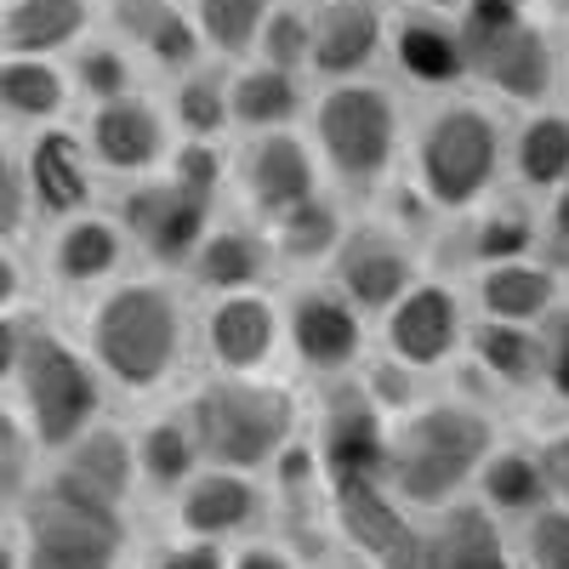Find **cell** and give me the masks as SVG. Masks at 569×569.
I'll list each match as a JSON object with an SVG mask.
<instances>
[{
    "label": "cell",
    "mask_w": 569,
    "mask_h": 569,
    "mask_svg": "<svg viewBox=\"0 0 569 569\" xmlns=\"http://www.w3.org/2000/svg\"><path fill=\"white\" fill-rule=\"evenodd\" d=\"M74 337L86 342L114 405L149 410L177 399L194 376V297L171 268L137 262L74 313Z\"/></svg>",
    "instance_id": "6da1fadb"
},
{
    "label": "cell",
    "mask_w": 569,
    "mask_h": 569,
    "mask_svg": "<svg viewBox=\"0 0 569 569\" xmlns=\"http://www.w3.org/2000/svg\"><path fill=\"white\" fill-rule=\"evenodd\" d=\"M507 120L512 114L479 98L472 86L445 91V98H421L405 131L399 182L439 222L485 206L507 188Z\"/></svg>",
    "instance_id": "7a4b0ae2"
},
{
    "label": "cell",
    "mask_w": 569,
    "mask_h": 569,
    "mask_svg": "<svg viewBox=\"0 0 569 569\" xmlns=\"http://www.w3.org/2000/svg\"><path fill=\"white\" fill-rule=\"evenodd\" d=\"M501 427H507V410L439 382L416 410L388 421L382 479L405 507L439 512L472 490V472H479L485 450L501 439Z\"/></svg>",
    "instance_id": "3957f363"
},
{
    "label": "cell",
    "mask_w": 569,
    "mask_h": 569,
    "mask_svg": "<svg viewBox=\"0 0 569 569\" xmlns=\"http://www.w3.org/2000/svg\"><path fill=\"white\" fill-rule=\"evenodd\" d=\"M302 131L325 166V182L348 206H370L405 166V131H410V98L388 74L359 80H325L313 86Z\"/></svg>",
    "instance_id": "277c9868"
},
{
    "label": "cell",
    "mask_w": 569,
    "mask_h": 569,
    "mask_svg": "<svg viewBox=\"0 0 569 569\" xmlns=\"http://www.w3.org/2000/svg\"><path fill=\"white\" fill-rule=\"evenodd\" d=\"M7 536L18 569H131L137 547L131 507L69 479L58 461H46L29 496L7 507Z\"/></svg>",
    "instance_id": "5b68a950"
},
{
    "label": "cell",
    "mask_w": 569,
    "mask_h": 569,
    "mask_svg": "<svg viewBox=\"0 0 569 569\" xmlns=\"http://www.w3.org/2000/svg\"><path fill=\"white\" fill-rule=\"evenodd\" d=\"M177 405L194 427L200 461L217 467H240V472H262L273 467V456L302 433V382L297 376H217L200 370L177 388Z\"/></svg>",
    "instance_id": "8992f818"
},
{
    "label": "cell",
    "mask_w": 569,
    "mask_h": 569,
    "mask_svg": "<svg viewBox=\"0 0 569 569\" xmlns=\"http://www.w3.org/2000/svg\"><path fill=\"white\" fill-rule=\"evenodd\" d=\"M7 393L23 410V421L34 427L46 461H52L58 450H69L98 416L114 410L86 342L74 337V325L52 319V308H34L23 353H18V376H12Z\"/></svg>",
    "instance_id": "52a82bcc"
},
{
    "label": "cell",
    "mask_w": 569,
    "mask_h": 569,
    "mask_svg": "<svg viewBox=\"0 0 569 569\" xmlns=\"http://www.w3.org/2000/svg\"><path fill=\"white\" fill-rule=\"evenodd\" d=\"M279 313H284V365H291L297 382L353 376L376 342V319L359 313L325 273L279 279Z\"/></svg>",
    "instance_id": "ba28073f"
},
{
    "label": "cell",
    "mask_w": 569,
    "mask_h": 569,
    "mask_svg": "<svg viewBox=\"0 0 569 569\" xmlns=\"http://www.w3.org/2000/svg\"><path fill=\"white\" fill-rule=\"evenodd\" d=\"M421 273H427V240L382 206H353L337 251L325 262V279L370 319H382Z\"/></svg>",
    "instance_id": "9c48e42d"
},
{
    "label": "cell",
    "mask_w": 569,
    "mask_h": 569,
    "mask_svg": "<svg viewBox=\"0 0 569 569\" xmlns=\"http://www.w3.org/2000/svg\"><path fill=\"white\" fill-rule=\"evenodd\" d=\"M222 194H206V188L182 182L177 171H149V177H131L109 188V211L120 217L126 240L137 251V262L149 268H182V257L194 251V240L211 228V217L222 211Z\"/></svg>",
    "instance_id": "30bf717a"
},
{
    "label": "cell",
    "mask_w": 569,
    "mask_h": 569,
    "mask_svg": "<svg viewBox=\"0 0 569 569\" xmlns=\"http://www.w3.org/2000/svg\"><path fill=\"white\" fill-rule=\"evenodd\" d=\"M563 52L569 46L558 40V23L536 7L530 18L507 23L501 34L467 46V86L490 98L507 114H525L541 103H558L563 91Z\"/></svg>",
    "instance_id": "8fae6325"
},
{
    "label": "cell",
    "mask_w": 569,
    "mask_h": 569,
    "mask_svg": "<svg viewBox=\"0 0 569 569\" xmlns=\"http://www.w3.org/2000/svg\"><path fill=\"white\" fill-rule=\"evenodd\" d=\"M29 268H34L46 297L80 308L86 297H98L103 284H114L126 268H137V251L126 240L120 217L103 200V206H86V211L40 222V240H34V262Z\"/></svg>",
    "instance_id": "7c38bea8"
},
{
    "label": "cell",
    "mask_w": 569,
    "mask_h": 569,
    "mask_svg": "<svg viewBox=\"0 0 569 569\" xmlns=\"http://www.w3.org/2000/svg\"><path fill=\"white\" fill-rule=\"evenodd\" d=\"M325 166L313 154V142L302 126H273V131H240L228 137V206L246 211L257 222L302 206L319 194Z\"/></svg>",
    "instance_id": "4fadbf2b"
},
{
    "label": "cell",
    "mask_w": 569,
    "mask_h": 569,
    "mask_svg": "<svg viewBox=\"0 0 569 569\" xmlns=\"http://www.w3.org/2000/svg\"><path fill=\"white\" fill-rule=\"evenodd\" d=\"M194 359L217 376H268L284 365L279 284L194 297Z\"/></svg>",
    "instance_id": "5bb4252c"
},
{
    "label": "cell",
    "mask_w": 569,
    "mask_h": 569,
    "mask_svg": "<svg viewBox=\"0 0 569 569\" xmlns=\"http://www.w3.org/2000/svg\"><path fill=\"white\" fill-rule=\"evenodd\" d=\"M330 536L365 569H416L421 563V512L405 507L382 472L330 479Z\"/></svg>",
    "instance_id": "9a60e30c"
},
{
    "label": "cell",
    "mask_w": 569,
    "mask_h": 569,
    "mask_svg": "<svg viewBox=\"0 0 569 569\" xmlns=\"http://www.w3.org/2000/svg\"><path fill=\"white\" fill-rule=\"evenodd\" d=\"M467 325H472V308H467L461 279L427 268L410 291L376 319V348L399 353L405 365H416L427 376H445L467 348Z\"/></svg>",
    "instance_id": "2e32d148"
},
{
    "label": "cell",
    "mask_w": 569,
    "mask_h": 569,
    "mask_svg": "<svg viewBox=\"0 0 569 569\" xmlns=\"http://www.w3.org/2000/svg\"><path fill=\"white\" fill-rule=\"evenodd\" d=\"M302 433H308V445L325 467V479H342V472H382L388 416L370 405L359 376L302 382Z\"/></svg>",
    "instance_id": "e0dca14e"
},
{
    "label": "cell",
    "mask_w": 569,
    "mask_h": 569,
    "mask_svg": "<svg viewBox=\"0 0 569 569\" xmlns=\"http://www.w3.org/2000/svg\"><path fill=\"white\" fill-rule=\"evenodd\" d=\"M18 149H23V182H29V206L34 222H52L86 206H103L109 200V177L91 154V142L80 131V120H46L34 131H18Z\"/></svg>",
    "instance_id": "ac0fdd59"
},
{
    "label": "cell",
    "mask_w": 569,
    "mask_h": 569,
    "mask_svg": "<svg viewBox=\"0 0 569 569\" xmlns=\"http://www.w3.org/2000/svg\"><path fill=\"white\" fill-rule=\"evenodd\" d=\"M91 154H98L109 188L114 182H131V177H149L166 166L171 154V114L160 103V86H137V91H120V98H103V103H86L74 109Z\"/></svg>",
    "instance_id": "d6986e66"
},
{
    "label": "cell",
    "mask_w": 569,
    "mask_h": 569,
    "mask_svg": "<svg viewBox=\"0 0 569 569\" xmlns=\"http://www.w3.org/2000/svg\"><path fill=\"white\" fill-rule=\"evenodd\" d=\"M382 74L405 98H445L467 86V40L450 12H427L410 0H388V58Z\"/></svg>",
    "instance_id": "ffe728a7"
},
{
    "label": "cell",
    "mask_w": 569,
    "mask_h": 569,
    "mask_svg": "<svg viewBox=\"0 0 569 569\" xmlns=\"http://www.w3.org/2000/svg\"><path fill=\"white\" fill-rule=\"evenodd\" d=\"M160 512H166V525L182 530V536H206V541H228L233 547L240 536L268 525V485L257 479V472L200 461L171 490V501Z\"/></svg>",
    "instance_id": "44dd1931"
},
{
    "label": "cell",
    "mask_w": 569,
    "mask_h": 569,
    "mask_svg": "<svg viewBox=\"0 0 569 569\" xmlns=\"http://www.w3.org/2000/svg\"><path fill=\"white\" fill-rule=\"evenodd\" d=\"M177 279L188 284V297H217V291H251V284H279L268 233L257 217L222 206L211 228L194 240V251L182 257Z\"/></svg>",
    "instance_id": "7402d4cb"
},
{
    "label": "cell",
    "mask_w": 569,
    "mask_h": 569,
    "mask_svg": "<svg viewBox=\"0 0 569 569\" xmlns=\"http://www.w3.org/2000/svg\"><path fill=\"white\" fill-rule=\"evenodd\" d=\"M103 29L149 69L154 86L206 63V40L194 29L188 0H103Z\"/></svg>",
    "instance_id": "603a6c76"
},
{
    "label": "cell",
    "mask_w": 569,
    "mask_h": 569,
    "mask_svg": "<svg viewBox=\"0 0 569 569\" xmlns=\"http://www.w3.org/2000/svg\"><path fill=\"white\" fill-rule=\"evenodd\" d=\"M467 308L479 319H507V325H541L563 297H569V273L547 262L541 251L525 257H496V262H472L461 273Z\"/></svg>",
    "instance_id": "cb8c5ba5"
},
{
    "label": "cell",
    "mask_w": 569,
    "mask_h": 569,
    "mask_svg": "<svg viewBox=\"0 0 569 569\" xmlns=\"http://www.w3.org/2000/svg\"><path fill=\"white\" fill-rule=\"evenodd\" d=\"M388 58V0H313V52L308 80L382 74Z\"/></svg>",
    "instance_id": "d4e9b609"
},
{
    "label": "cell",
    "mask_w": 569,
    "mask_h": 569,
    "mask_svg": "<svg viewBox=\"0 0 569 569\" xmlns=\"http://www.w3.org/2000/svg\"><path fill=\"white\" fill-rule=\"evenodd\" d=\"M416 569H518L512 530L485 501H450L439 512H421V563Z\"/></svg>",
    "instance_id": "484cf974"
},
{
    "label": "cell",
    "mask_w": 569,
    "mask_h": 569,
    "mask_svg": "<svg viewBox=\"0 0 569 569\" xmlns=\"http://www.w3.org/2000/svg\"><path fill=\"white\" fill-rule=\"evenodd\" d=\"M472 501H485L501 525H525L530 512H541L552 501V485H547V467H541V450L530 433H507L501 427V439L485 450L479 472H472Z\"/></svg>",
    "instance_id": "4316f807"
},
{
    "label": "cell",
    "mask_w": 569,
    "mask_h": 569,
    "mask_svg": "<svg viewBox=\"0 0 569 569\" xmlns=\"http://www.w3.org/2000/svg\"><path fill=\"white\" fill-rule=\"evenodd\" d=\"M103 29V0H0V58H69Z\"/></svg>",
    "instance_id": "83f0119b"
},
{
    "label": "cell",
    "mask_w": 569,
    "mask_h": 569,
    "mask_svg": "<svg viewBox=\"0 0 569 569\" xmlns=\"http://www.w3.org/2000/svg\"><path fill=\"white\" fill-rule=\"evenodd\" d=\"M348 217H353V206L337 194V188H319V194H308L302 206L268 217V222H262V233H268V251H273L279 279L325 273L330 251H337L342 228H348Z\"/></svg>",
    "instance_id": "f1b7e54d"
},
{
    "label": "cell",
    "mask_w": 569,
    "mask_h": 569,
    "mask_svg": "<svg viewBox=\"0 0 569 569\" xmlns=\"http://www.w3.org/2000/svg\"><path fill=\"white\" fill-rule=\"evenodd\" d=\"M569 182V109L541 103L507 120V188L530 194L536 206Z\"/></svg>",
    "instance_id": "f546056e"
},
{
    "label": "cell",
    "mask_w": 569,
    "mask_h": 569,
    "mask_svg": "<svg viewBox=\"0 0 569 569\" xmlns=\"http://www.w3.org/2000/svg\"><path fill=\"white\" fill-rule=\"evenodd\" d=\"M131 450H137V490L142 501H171V490L200 467V445H194V427H188L177 399H160L149 410H137L131 421Z\"/></svg>",
    "instance_id": "4dcf8cb0"
},
{
    "label": "cell",
    "mask_w": 569,
    "mask_h": 569,
    "mask_svg": "<svg viewBox=\"0 0 569 569\" xmlns=\"http://www.w3.org/2000/svg\"><path fill=\"white\" fill-rule=\"evenodd\" d=\"M308 98H313L308 74L273 69L262 58L228 63V120H233V137H240V131H273V126H302Z\"/></svg>",
    "instance_id": "1f68e13d"
},
{
    "label": "cell",
    "mask_w": 569,
    "mask_h": 569,
    "mask_svg": "<svg viewBox=\"0 0 569 569\" xmlns=\"http://www.w3.org/2000/svg\"><path fill=\"white\" fill-rule=\"evenodd\" d=\"M52 461L69 472V479H80V485H91L98 496H109V501H120V507H131V512H137L142 490H137L131 421H120L114 410H109V416H98V421H91L69 450H58Z\"/></svg>",
    "instance_id": "d6a6232c"
},
{
    "label": "cell",
    "mask_w": 569,
    "mask_h": 569,
    "mask_svg": "<svg viewBox=\"0 0 569 569\" xmlns=\"http://www.w3.org/2000/svg\"><path fill=\"white\" fill-rule=\"evenodd\" d=\"M74 114V86L63 58H0V126L34 131Z\"/></svg>",
    "instance_id": "836d02e7"
},
{
    "label": "cell",
    "mask_w": 569,
    "mask_h": 569,
    "mask_svg": "<svg viewBox=\"0 0 569 569\" xmlns=\"http://www.w3.org/2000/svg\"><path fill=\"white\" fill-rule=\"evenodd\" d=\"M160 103H166L177 137H194V142H228L233 137V120H228V63H217V58L160 80Z\"/></svg>",
    "instance_id": "e575fe53"
},
{
    "label": "cell",
    "mask_w": 569,
    "mask_h": 569,
    "mask_svg": "<svg viewBox=\"0 0 569 569\" xmlns=\"http://www.w3.org/2000/svg\"><path fill=\"white\" fill-rule=\"evenodd\" d=\"M63 69H69V86H74V109L120 98V91H137V86H154L149 69H142L109 29H91L74 52L63 58Z\"/></svg>",
    "instance_id": "d590c367"
},
{
    "label": "cell",
    "mask_w": 569,
    "mask_h": 569,
    "mask_svg": "<svg viewBox=\"0 0 569 569\" xmlns=\"http://www.w3.org/2000/svg\"><path fill=\"white\" fill-rule=\"evenodd\" d=\"M268 7H273V0H188L194 29H200V40H206V58H217V63L251 58Z\"/></svg>",
    "instance_id": "8d00e7d4"
},
{
    "label": "cell",
    "mask_w": 569,
    "mask_h": 569,
    "mask_svg": "<svg viewBox=\"0 0 569 569\" xmlns=\"http://www.w3.org/2000/svg\"><path fill=\"white\" fill-rule=\"evenodd\" d=\"M353 376H359V388L370 393V405L382 410L388 421H393V416H405V410H416L427 393L439 388V376H427V370L405 365L399 353L376 348V342H370V353H365V365H359Z\"/></svg>",
    "instance_id": "74e56055"
},
{
    "label": "cell",
    "mask_w": 569,
    "mask_h": 569,
    "mask_svg": "<svg viewBox=\"0 0 569 569\" xmlns=\"http://www.w3.org/2000/svg\"><path fill=\"white\" fill-rule=\"evenodd\" d=\"M40 472H46V450L34 439V427L23 421L12 393H0V512L18 507Z\"/></svg>",
    "instance_id": "f35d334b"
},
{
    "label": "cell",
    "mask_w": 569,
    "mask_h": 569,
    "mask_svg": "<svg viewBox=\"0 0 569 569\" xmlns=\"http://www.w3.org/2000/svg\"><path fill=\"white\" fill-rule=\"evenodd\" d=\"M308 52H313V0H273L262 29H257L251 58H262L273 69H291V74H308Z\"/></svg>",
    "instance_id": "ab89813d"
},
{
    "label": "cell",
    "mask_w": 569,
    "mask_h": 569,
    "mask_svg": "<svg viewBox=\"0 0 569 569\" xmlns=\"http://www.w3.org/2000/svg\"><path fill=\"white\" fill-rule=\"evenodd\" d=\"M131 569H228V541H206V536H182V530H154L149 541L137 536L131 547Z\"/></svg>",
    "instance_id": "60d3db41"
},
{
    "label": "cell",
    "mask_w": 569,
    "mask_h": 569,
    "mask_svg": "<svg viewBox=\"0 0 569 569\" xmlns=\"http://www.w3.org/2000/svg\"><path fill=\"white\" fill-rule=\"evenodd\" d=\"M518 569H569V501H547L525 525H512Z\"/></svg>",
    "instance_id": "b9f144b4"
},
{
    "label": "cell",
    "mask_w": 569,
    "mask_h": 569,
    "mask_svg": "<svg viewBox=\"0 0 569 569\" xmlns=\"http://www.w3.org/2000/svg\"><path fill=\"white\" fill-rule=\"evenodd\" d=\"M29 228H34V206L23 182V149H18V131L0 126V240L23 246Z\"/></svg>",
    "instance_id": "7bdbcfd3"
},
{
    "label": "cell",
    "mask_w": 569,
    "mask_h": 569,
    "mask_svg": "<svg viewBox=\"0 0 569 569\" xmlns=\"http://www.w3.org/2000/svg\"><path fill=\"white\" fill-rule=\"evenodd\" d=\"M541 337V405L569 410V297L536 325Z\"/></svg>",
    "instance_id": "ee69618b"
},
{
    "label": "cell",
    "mask_w": 569,
    "mask_h": 569,
    "mask_svg": "<svg viewBox=\"0 0 569 569\" xmlns=\"http://www.w3.org/2000/svg\"><path fill=\"white\" fill-rule=\"evenodd\" d=\"M228 569H308V558L262 525V530H251L228 547Z\"/></svg>",
    "instance_id": "f6af8a7d"
},
{
    "label": "cell",
    "mask_w": 569,
    "mask_h": 569,
    "mask_svg": "<svg viewBox=\"0 0 569 569\" xmlns=\"http://www.w3.org/2000/svg\"><path fill=\"white\" fill-rule=\"evenodd\" d=\"M530 439H536V450H541L552 501H569V410H552L541 427H530Z\"/></svg>",
    "instance_id": "bcb514c9"
},
{
    "label": "cell",
    "mask_w": 569,
    "mask_h": 569,
    "mask_svg": "<svg viewBox=\"0 0 569 569\" xmlns=\"http://www.w3.org/2000/svg\"><path fill=\"white\" fill-rule=\"evenodd\" d=\"M541 257L569 273V182H558L541 200Z\"/></svg>",
    "instance_id": "7dc6e473"
},
{
    "label": "cell",
    "mask_w": 569,
    "mask_h": 569,
    "mask_svg": "<svg viewBox=\"0 0 569 569\" xmlns=\"http://www.w3.org/2000/svg\"><path fill=\"white\" fill-rule=\"evenodd\" d=\"M29 291H34V268H29L23 246L0 240V313H7V308H29Z\"/></svg>",
    "instance_id": "c3c4849f"
},
{
    "label": "cell",
    "mask_w": 569,
    "mask_h": 569,
    "mask_svg": "<svg viewBox=\"0 0 569 569\" xmlns=\"http://www.w3.org/2000/svg\"><path fill=\"white\" fill-rule=\"evenodd\" d=\"M40 302L29 308H7L0 313V393L12 388V376H18V353H23V337H29V319H34Z\"/></svg>",
    "instance_id": "681fc988"
},
{
    "label": "cell",
    "mask_w": 569,
    "mask_h": 569,
    "mask_svg": "<svg viewBox=\"0 0 569 569\" xmlns=\"http://www.w3.org/2000/svg\"><path fill=\"white\" fill-rule=\"evenodd\" d=\"M308 569H365V563H353L348 552H325V558H313Z\"/></svg>",
    "instance_id": "f907efd6"
},
{
    "label": "cell",
    "mask_w": 569,
    "mask_h": 569,
    "mask_svg": "<svg viewBox=\"0 0 569 569\" xmlns=\"http://www.w3.org/2000/svg\"><path fill=\"white\" fill-rule=\"evenodd\" d=\"M536 7H541L547 18H558V23H569V0H536Z\"/></svg>",
    "instance_id": "816d5d0a"
},
{
    "label": "cell",
    "mask_w": 569,
    "mask_h": 569,
    "mask_svg": "<svg viewBox=\"0 0 569 569\" xmlns=\"http://www.w3.org/2000/svg\"><path fill=\"white\" fill-rule=\"evenodd\" d=\"M0 569H18V552H12V536H0Z\"/></svg>",
    "instance_id": "f5cc1de1"
},
{
    "label": "cell",
    "mask_w": 569,
    "mask_h": 569,
    "mask_svg": "<svg viewBox=\"0 0 569 569\" xmlns=\"http://www.w3.org/2000/svg\"><path fill=\"white\" fill-rule=\"evenodd\" d=\"M558 103L569 109V52H563V91H558Z\"/></svg>",
    "instance_id": "db71d44e"
}]
</instances>
